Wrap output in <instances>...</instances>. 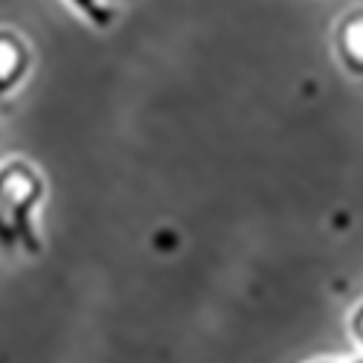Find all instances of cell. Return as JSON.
I'll return each mask as SVG.
<instances>
[{"label":"cell","instance_id":"7a4b0ae2","mask_svg":"<svg viewBox=\"0 0 363 363\" xmlns=\"http://www.w3.org/2000/svg\"><path fill=\"white\" fill-rule=\"evenodd\" d=\"M29 67H33V52L26 41L15 29H0V102L23 84Z\"/></svg>","mask_w":363,"mask_h":363},{"label":"cell","instance_id":"3957f363","mask_svg":"<svg viewBox=\"0 0 363 363\" xmlns=\"http://www.w3.org/2000/svg\"><path fill=\"white\" fill-rule=\"evenodd\" d=\"M335 52L352 76H363V6L346 12L335 26Z\"/></svg>","mask_w":363,"mask_h":363},{"label":"cell","instance_id":"277c9868","mask_svg":"<svg viewBox=\"0 0 363 363\" xmlns=\"http://www.w3.org/2000/svg\"><path fill=\"white\" fill-rule=\"evenodd\" d=\"M352 335L363 346V302H360V306L354 308V314H352Z\"/></svg>","mask_w":363,"mask_h":363},{"label":"cell","instance_id":"6da1fadb","mask_svg":"<svg viewBox=\"0 0 363 363\" xmlns=\"http://www.w3.org/2000/svg\"><path fill=\"white\" fill-rule=\"evenodd\" d=\"M44 201V180L26 160L0 163V250L35 253L41 247L38 206Z\"/></svg>","mask_w":363,"mask_h":363},{"label":"cell","instance_id":"5b68a950","mask_svg":"<svg viewBox=\"0 0 363 363\" xmlns=\"http://www.w3.org/2000/svg\"><path fill=\"white\" fill-rule=\"evenodd\" d=\"M320 363H328V360H320Z\"/></svg>","mask_w":363,"mask_h":363}]
</instances>
